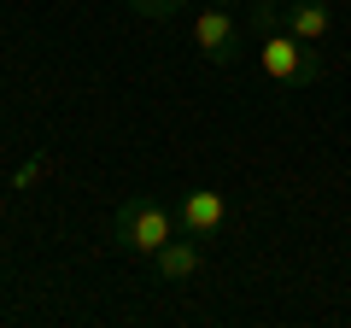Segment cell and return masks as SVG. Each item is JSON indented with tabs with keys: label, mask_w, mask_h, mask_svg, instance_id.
Wrapping results in <instances>:
<instances>
[{
	"label": "cell",
	"mask_w": 351,
	"mask_h": 328,
	"mask_svg": "<svg viewBox=\"0 0 351 328\" xmlns=\"http://www.w3.org/2000/svg\"><path fill=\"white\" fill-rule=\"evenodd\" d=\"M246 30L258 36V65L276 89H311V82L328 76V59L281 24V12L269 0H246Z\"/></svg>",
	"instance_id": "obj_1"
},
{
	"label": "cell",
	"mask_w": 351,
	"mask_h": 328,
	"mask_svg": "<svg viewBox=\"0 0 351 328\" xmlns=\"http://www.w3.org/2000/svg\"><path fill=\"white\" fill-rule=\"evenodd\" d=\"M176 235H182V223H176V211H164L158 200H123V205H117V223H112L117 253L152 258L164 240H176Z\"/></svg>",
	"instance_id": "obj_2"
},
{
	"label": "cell",
	"mask_w": 351,
	"mask_h": 328,
	"mask_svg": "<svg viewBox=\"0 0 351 328\" xmlns=\"http://www.w3.org/2000/svg\"><path fill=\"white\" fill-rule=\"evenodd\" d=\"M193 47L211 65H234L246 53V24L228 12V0L223 6H199V18H193Z\"/></svg>",
	"instance_id": "obj_3"
},
{
	"label": "cell",
	"mask_w": 351,
	"mask_h": 328,
	"mask_svg": "<svg viewBox=\"0 0 351 328\" xmlns=\"http://www.w3.org/2000/svg\"><path fill=\"white\" fill-rule=\"evenodd\" d=\"M176 223H182V235L211 240L217 229L228 223V200L217 188H193V194H182V205H176Z\"/></svg>",
	"instance_id": "obj_4"
},
{
	"label": "cell",
	"mask_w": 351,
	"mask_h": 328,
	"mask_svg": "<svg viewBox=\"0 0 351 328\" xmlns=\"http://www.w3.org/2000/svg\"><path fill=\"white\" fill-rule=\"evenodd\" d=\"M152 270H158V281H193V276L205 270L199 235H176V240H164L158 253H152Z\"/></svg>",
	"instance_id": "obj_5"
},
{
	"label": "cell",
	"mask_w": 351,
	"mask_h": 328,
	"mask_svg": "<svg viewBox=\"0 0 351 328\" xmlns=\"http://www.w3.org/2000/svg\"><path fill=\"white\" fill-rule=\"evenodd\" d=\"M281 24L299 41H311V47H328V36H334V6L328 0H293L287 12H281Z\"/></svg>",
	"instance_id": "obj_6"
},
{
	"label": "cell",
	"mask_w": 351,
	"mask_h": 328,
	"mask_svg": "<svg viewBox=\"0 0 351 328\" xmlns=\"http://www.w3.org/2000/svg\"><path fill=\"white\" fill-rule=\"evenodd\" d=\"M182 6H193V0H129V12H135V18H152V24L182 18Z\"/></svg>",
	"instance_id": "obj_7"
},
{
	"label": "cell",
	"mask_w": 351,
	"mask_h": 328,
	"mask_svg": "<svg viewBox=\"0 0 351 328\" xmlns=\"http://www.w3.org/2000/svg\"><path fill=\"white\" fill-rule=\"evenodd\" d=\"M41 176H47V159H24V164L12 170V194H29Z\"/></svg>",
	"instance_id": "obj_8"
},
{
	"label": "cell",
	"mask_w": 351,
	"mask_h": 328,
	"mask_svg": "<svg viewBox=\"0 0 351 328\" xmlns=\"http://www.w3.org/2000/svg\"><path fill=\"white\" fill-rule=\"evenodd\" d=\"M228 6H240V0H228Z\"/></svg>",
	"instance_id": "obj_9"
}]
</instances>
